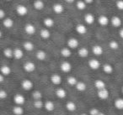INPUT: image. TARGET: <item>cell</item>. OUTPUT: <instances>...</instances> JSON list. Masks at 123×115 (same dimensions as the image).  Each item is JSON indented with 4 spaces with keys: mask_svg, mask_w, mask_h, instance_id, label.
<instances>
[{
    "mask_svg": "<svg viewBox=\"0 0 123 115\" xmlns=\"http://www.w3.org/2000/svg\"><path fill=\"white\" fill-rule=\"evenodd\" d=\"M16 12H17V14H19V15L25 16L28 13V9L25 5L20 4V5H18L17 8H16Z\"/></svg>",
    "mask_w": 123,
    "mask_h": 115,
    "instance_id": "3957f363",
    "label": "cell"
},
{
    "mask_svg": "<svg viewBox=\"0 0 123 115\" xmlns=\"http://www.w3.org/2000/svg\"><path fill=\"white\" fill-rule=\"evenodd\" d=\"M4 54L7 58H11L14 56V51L11 50L10 48H6L4 51Z\"/></svg>",
    "mask_w": 123,
    "mask_h": 115,
    "instance_id": "e575fe53",
    "label": "cell"
},
{
    "mask_svg": "<svg viewBox=\"0 0 123 115\" xmlns=\"http://www.w3.org/2000/svg\"><path fill=\"white\" fill-rule=\"evenodd\" d=\"M4 25L6 28H12L14 25V21L10 18H7L4 20Z\"/></svg>",
    "mask_w": 123,
    "mask_h": 115,
    "instance_id": "1f68e13d",
    "label": "cell"
},
{
    "mask_svg": "<svg viewBox=\"0 0 123 115\" xmlns=\"http://www.w3.org/2000/svg\"><path fill=\"white\" fill-rule=\"evenodd\" d=\"M44 104L45 103H43L41 100H35L34 101V103H33V105H34V107L36 108H37V109H40V108H42L43 107H44Z\"/></svg>",
    "mask_w": 123,
    "mask_h": 115,
    "instance_id": "f35d334b",
    "label": "cell"
},
{
    "mask_svg": "<svg viewBox=\"0 0 123 115\" xmlns=\"http://www.w3.org/2000/svg\"><path fill=\"white\" fill-rule=\"evenodd\" d=\"M119 34H120V36H121V38H122V39H123V29H120Z\"/></svg>",
    "mask_w": 123,
    "mask_h": 115,
    "instance_id": "bcb514c9",
    "label": "cell"
},
{
    "mask_svg": "<svg viewBox=\"0 0 123 115\" xmlns=\"http://www.w3.org/2000/svg\"><path fill=\"white\" fill-rule=\"evenodd\" d=\"M84 1L86 3V4H92V3H93V1H94V0H84Z\"/></svg>",
    "mask_w": 123,
    "mask_h": 115,
    "instance_id": "7dc6e473",
    "label": "cell"
},
{
    "mask_svg": "<svg viewBox=\"0 0 123 115\" xmlns=\"http://www.w3.org/2000/svg\"><path fill=\"white\" fill-rule=\"evenodd\" d=\"M12 111H13V113H14V114H15V115H23V113H24V108L21 106L16 105V106H14V108H13Z\"/></svg>",
    "mask_w": 123,
    "mask_h": 115,
    "instance_id": "ac0fdd59",
    "label": "cell"
},
{
    "mask_svg": "<svg viewBox=\"0 0 123 115\" xmlns=\"http://www.w3.org/2000/svg\"><path fill=\"white\" fill-rule=\"evenodd\" d=\"M78 53H79V56H80V57L85 58V57H87L88 55H89V51H88L86 48L83 47V48H81V49L79 50Z\"/></svg>",
    "mask_w": 123,
    "mask_h": 115,
    "instance_id": "f1b7e54d",
    "label": "cell"
},
{
    "mask_svg": "<svg viewBox=\"0 0 123 115\" xmlns=\"http://www.w3.org/2000/svg\"><path fill=\"white\" fill-rule=\"evenodd\" d=\"M99 115H105V114L104 113H101V112H100V113H99Z\"/></svg>",
    "mask_w": 123,
    "mask_h": 115,
    "instance_id": "681fc988",
    "label": "cell"
},
{
    "mask_svg": "<svg viewBox=\"0 0 123 115\" xmlns=\"http://www.w3.org/2000/svg\"><path fill=\"white\" fill-rule=\"evenodd\" d=\"M36 58L40 61H44L46 58V53L44 51H38L36 53Z\"/></svg>",
    "mask_w": 123,
    "mask_h": 115,
    "instance_id": "f546056e",
    "label": "cell"
},
{
    "mask_svg": "<svg viewBox=\"0 0 123 115\" xmlns=\"http://www.w3.org/2000/svg\"><path fill=\"white\" fill-rule=\"evenodd\" d=\"M24 48L25 51H31L34 49V45H33V43H31V41H26V42L24 43Z\"/></svg>",
    "mask_w": 123,
    "mask_h": 115,
    "instance_id": "d6a6232c",
    "label": "cell"
},
{
    "mask_svg": "<svg viewBox=\"0 0 123 115\" xmlns=\"http://www.w3.org/2000/svg\"><path fill=\"white\" fill-rule=\"evenodd\" d=\"M109 46L111 49L112 50H117L118 48H119V44H118L117 41L116 40H111V42H110L109 44Z\"/></svg>",
    "mask_w": 123,
    "mask_h": 115,
    "instance_id": "ab89813d",
    "label": "cell"
},
{
    "mask_svg": "<svg viewBox=\"0 0 123 115\" xmlns=\"http://www.w3.org/2000/svg\"><path fill=\"white\" fill-rule=\"evenodd\" d=\"M66 108H67V110H68V111L73 112V111H75L77 107H76V104L74 103V102L69 101L66 103Z\"/></svg>",
    "mask_w": 123,
    "mask_h": 115,
    "instance_id": "cb8c5ba5",
    "label": "cell"
},
{
    "mask_svg": "<svg viewBox=\"0 0 123 115\" xmlns=\"http://www.w3.org/2000/svg\"><path fill=\"white\" fill-rule=\"evenodd\" d=\"M44 108L46 111L48 112H51L54 110L55 108V105H54V103L52 101H46L44 104Z\"/></svg>",
    "mask_w": 123,
    "mask_h": 115,
    "instance_id": "2e32d148",
    "label": "cell"
},
{
    "mask_svg": "<svg viewBox=\"0 0 123 115\" xmlns=\"http://www.w3.org/2000/svg\"><path fill=\"white\" fill-rule=\"evenodd\" d=\"M84 21L86 22V24H92L94 22V17L93 14H87L84 16Z\"/></svg>",
    "mask_w": 123,
    "mask_h": 115,
    "instance_id": "7402d4cb",
    "label": "cell"
},
{
    "mask_svg": "<svg viewBox=\"0 0 123 115\" xmlns=\"http://www.w3.org/2000/svg\"><path fill=\"white\" fill-rule=\"evenodd\" d=\"M24 56V52H23L22 50L19 49V48H16L14 50V57L17 60H19L23 57Z\"/></svg>",
    "mask_w": 123,
    "mask_h": 115,
    "instance_id": "d6986e66",
    "label": "cell"
},
{
    "mask_svg": "<svg viewBox=\"0 0 123 115\" xmlns=\"http://www.w3.org/2000/svg\"><path fill=\"white\" fill-rule=\"evenodd\" d=\"M81 115H88V114H86V113H83V114H81Z\"/></svg>",
    "mask_w": 123,
    "mask_h": 115,
    "instance_id": "f907efd6",
    "label": "cell"
},
{
    "mask_svg": "<svg viewBox=\"0 0 123 115\" xmlns=\"http://www.w3.org/2000/svg\"><path fill=\"white\" fill-rule=\"evenodd\" d=\"M116 7L120 10H123V0H118L116 2Z\"/></svg>",
    "mask_w": 123,
    "mask_h": 115,
    "instance_id": "b9f144b4",
    "label": "cell"
},
{
    "mask_svg": "<svg viewBox=\"0 0 123 115\" xmlns=\"http://www.w3.org/2000/svg\"><path fill=\"white\" fill-rule=\"evenodd\" d=\"M51 81L54 85H59L62 82V77L58 74H53L51 76Z\"/></svg>",
    "mask_w": 123,
    "mask_h": 115,
    "instance_id": "30bf717a",
    "label": "cell"
},
{
    "mask_svg": "<svg viewBox=\"0 0 123 115\" xmlns=\"http://www.w3.org/2000/svg\"><path fill=\"white\" fill-rule=\"evenodd\" d=\"M121 91H122V92H123V86H122V89H121Z\"/></svg>",
    "mask_w": 123,
    "mask_h": 115,
    "instance_id": "816d5d0a",
    "label": "cell"
},
{
    "mask_svg": "<svg viewBox=\"0 0 123 115\" xmlns=\"http://www.w3.org/2000/svg\"><path fill=\"white\" fill-rule=\"evenodd\" d=\"M68 46L70 49H76L79 46V40L76 38H70L68 40Z\"/></svg>",
    "mask_w": 123,
    "mask_h": 115,
    "instance_id": "8992f818",
    "label": "cell"
},
{
    "mask_svg": "<svg viewBox=\"0 0 123 115\" xmlns=\"http://www.w3.org/2000/svg\"><path fill=\"white\" fill-rule=\"evenodd\" d=\"M114 105L117 109L123 110V98H117L115 101Z\"/></svg>",
    "mask_w": 123,
    "mask_h": 115,
    "instance_id": "d4e9b609",
    "label": "cell"
},
{
    "mask_svg": "<svg viewBox=\"0 0 123 115\" xmlns=\"http://www.w3.org/2000/svg\"><path fill=\"white\" fill-rule=\"evenodd\" d=\"M32 98H34L35 100H41V98H42V94L40 91L38 90H36L32 92Z\"/></svg>",
    "mask_w": 123,
    "mask_h": 115,
    "instance_id": "74e56055",
    "label": "cell"
},
{
    "mask_svg": "<svg viewBox=\"0 0 123 115\" xmlns=\"http://www.w3.org/2000/svg\"><path fill=\"white\" fill-rule=\"evenodd\" d=\"M25 31L28 34H34L36 33V27L32 24H27L25 26Z\"/></svg>",
    "mask_w": 123,
    "mask_h": 115,
    "instance_id": "9c48e42d",
    "label": "cell"
},
{
    "mask_svg": "<svg viewBox=\"0 0 123 115\" xmlns=\"http://www.w3.org/2000/svg\"><path fill=\"white\" fill-rule=\"evenodd\" d=\"M61 55L63 57H69L72 55V51H71L70 48H68V47L62 48L61 51Z\"/></svg>",
    "mask_w": 123,
    "mask_h": 115,
    "instance_id": "603a6c76",
    "label": "cell"
},
{
    "mask_svg": "<svg viewBox=\"0 0 123 115\" xmlns=\"http://www.w3.org/2000/svg\"><path fill=\"white\" fill-rule=\"evenodd\" d=\"M100 112L99 111V109L96 108H91L90 111H89V115H99Z\"/></svg>",
    "mask_w": 123,
    "mask_h": 115,
    "instance_id": "60d3db41",
    "label": "cell"
},
{
    "mask_svg": "<svg viewBox=\"0 0 123 115\" xmlns=\"http://www.w3.org/2000/svg\"><path fill=\"white\" fill-rule=\"evenodd\" d=\"M24 70L27 72H32L36 70V65L31 61H28V62L25 63Z\"/></svg>",
    "mask_w": 123,
    "mask_h": 115,
    "instance_id": "277c9868",
    "label": "cell"
},
{
    "mask_svg": "<svg viewBox=\"0 0 123 115\" xmlns=\"http://www.w3.org/2000/svg\"><path fill=\"white\" fill-rule=\"evenodd\" d=\"M86 4H87L84 2V0H79V1H78L77 2L76 6H77L78 9H79V10H84V9L86 8Z\"/></svg>",
    "mask_w": 123,
    "mask_h": 115,
    "instance_id": "8d00e7d4",
    "label": "cell"
},
{
    "mask_svg": "<svg viewBox=\"0 0 123 115\" xmlns=\"http://www.w3.org/2000/svg\"><path fill=\"white\" fill-rule=\"evenodd\" d=\"M4 80V76L3 74H0V82H3Z\"/></svg>",
    "mask_w": 123,
    "mask_h": 115,
    "instance_id": "f6af8a7d",
    "label": "cell"
},
{
    "mask_svg": "<svg viewBox=\"0 0 123 115\" xmlns=\"http://www.w3.org/2000/svg\"><path fill=\"white\" fill-rule=\"evenodd\" d=\"M65 1L68 3H69V4H72V3L74 2V0H65Z\"/></svg>",
    "mask_w": 123,
    "mask_h": 115,
    "instance_id": "c3c4849f",
    "label": "cell"
},
{
    "mask_svg": "<svg viewBox=\"0 0 123 115\" xmlns=\"http://www.w3.org/2000/svg\"><path fill=\"white\" fill-rule=\"evenodd\" d=\"M51 36V33L47 29H43L41 30V37L42 39H48Z\"/></svg>",
    "mask_w": 123,
    "mask_h": 115,
    "instance_id": "4dcf8cb0",
    "label": "cell"
},
{
    "mask_svg": "<svg viewBox=\"0 0 123 115\" xmlns=\"http://www.w3.org/2000/svg\"><path fill=\"white\" fill-rule=\"evenodd\" d=\"M63 6L61 4H56L53 5V11L56 14H62V13L63 12Z\"/></svg>",
    "mask_w": 123,
    "mask_h": 115,
    "instance_id": "44dd1931",
    "label": "cell"
},
{
    "mask_svg": "<svg viewBox=\"0 0 123 115\" xmlns=\"http://www.w3.org/2000/svg\"><path fill=\"white\" fill-rule=\"evenodd\" d=\"M98 22H99V24H100L101 26H106L108 24H109V19H108L106 16L105 15H101L99 17V19H98Z\"/></svg>",
    "mask_w": 123,
    "mask_h": 115,
    "instance_id": "4fadbf2b",
    "label": "cell"
},
{
    "mask_svg": "<svg viewBox=\"0 0 123 115\" xmlns=\"http://www.w3.org/2000/svg\"><path fill=\"white\" fill-rule=\"evenodd\" d=\"M76 31L79 33V34H84L87 32V28L84 24H79L76 26Z\"/></svg>",
    "mask_w": 123,
    "mask_h": 115,
    "instance_id": "8fae6325",
    "label": "cell"
},
{
    "mask_svg": "<svg viewBox=\"0 0 123 115\" xmlns=\"http://www.w3.org/2000/svg\"><path fill=\"white\" fill-rule=\"evenodd\" d=\"M21 86L24 90L25 91H30L32 89L33 87V82L29 79H25L24 81L21 82Z\"/></svg>",
    "mask_w": 123,
    "mask_h": 115,
    "instance_id": "6da1fadb",
    "label": "cell"
},
{
    "mask_svg": "<svg viewBox=\"0 0 123 115\" xmlns=\"http://www.w3.org/2000/svg\"><path fill=\"white\" fill-rule=\"evenodd\" d=\"M67 81L70 86H76L77 83L79 82L77 81V79H76V77H74V76H68L67 79Z\"/></svg>",
    "mask_w": 123,
    "mask_h": 115,
    "instance_id": "d590c367",
    "label": "cell"
},
{
    "mask_svg": "<svg viewBox=\"0 0 123 115\" xmlns=\"http://www.w3.org/2000/svg\"><path fill=\"white\" fill-rule=\"evenodd\" d=\"M7 1H10V0H7Z\"/></svg>",
    "mask_w": 123,
    "mask_h": 115,
    "instance_id": "f5cc1de1",
    "label": "cell"
},
{
    "mask_svg": "<svg viewBox=\"0 0 123 115\" xmlns=\"http://www.w3.org/2000/svg\"><path fill=\"white\" fill-rule=\"evenodd\" d=\"M5 16V12L4 9H0V19H4Z\"/></svg>",
    "mask_w": 123,
    "mask_h": 115,
    "instance_id": "ee69618b",
    "label": "cell"
},
{
    "mask_svg": "<svg viewBox=\"0 0 123 115\" xmlns=\"http://www.w3.org/2000/svg\"><path fill=\"white\" fill-rule=\"evenodd\" d=\"M92 51L95 56H100V55L103 54V48L99 45H96V46H93Z\"/></svg>",
    "mask_w": 123,
    "mask_h": 115,
    "instance_id": "5bb4252c",
    "label": "cell"
},
{
    "mask_svg": "<svg viewBox=\"0 0 123 115\" xmlns=\"http://www.w3.org/2000/svg\"><path fill=\"white\" fill-rule=\"evenodd\" d=\"M89 67H90L91 69L97 70V69H99V66H100V63H99V61H98V60L91 59L90 61H89Z\"/></svg>",
    "mask_w": 123,
    "mask_h": 115,
    "instance_id": "ba28073f",
    "label": "cell"
},
{
    "mask_svg": "<svg viewBox=\"0 0 123 115\" xmlns=\"http://www.w3.org/2000/svg\"><path fill=\"white\" fill-rule=\"evenodd\" d=\"M111 24H112L114 27H120L121 24V19H120L118 16H114V17H112V19H111Z\"/></svg>",
    "mask_w": 123,
    "mask_h": 115,
    "instance_id": "e0dca14e",
    "label": "cell"
},
{
    "mask_svg": "<svg viewBox=\"0 0 123 115\" xmlns=\"http://www.w3.org/2000/svg\"><path fill=\"white\" fill-rule=\"evenodd\" d=\"M14 103H15L17 105H19V106H21V105L24 104L25 102V97L23 96L22 94L17 93V94L14 95Z\"/></svg>",
    "mask_w": 123,
    "mask_h": 115,
    "instance_id": "7a4b0ae2",
    "label": "cell"
},
{
    "mask_svg": "<svg viewBox=\"0 0 123 115\" xmlns=\"http://www.w3.org/2000/svg\"><path fill=\"white\" fill-rule=\"evenodd\" d=\"M60 68H61V70L63 71V72H69V71L72 70V66H71L70 63L68 62V61H63V62L61 64V66H60Z\"/></svg>",
    "mask_w": 123,
    "mask_h": 115,
    "instance_id": "52a82bcc",
    "label": "cell"
},
{
    "mask_svg": "<svg viewBox=\"0 0 123 115\" xmlns=\"http://www.w3.org/2000/svg\"><path fill=\"white\" fill-rule=\"evenodd\" d=\"M56 95L59 98H65L66 96H67V92L63 88H57L56 91Z\"/></svg>",
    "mask_w": 123,
    "mask_h": 115,
    "instance_id": "9a60e30c",
    "label": "cell"
},
{
    "mask_svg": "<svg viewBox=\"0 0 123 115\" xmlns=\"http://www.w3.org/2000/svg\"><path fill=\"white\" fill-rule=\"evenodd\" d=\"M34 5V8L37 10H41V9L44 8L45 4H44V2H43L42 0H36L33 4Z\"/></svg>",
    "mask_w": 123,
    "mask_h": 115,
    "instance_id": "ffe728a7",
    "label": "cell"
},
{
    "mask_svg": "<svg viewBox=\"0 0 123 115\" xmlns=\"http://www.w3.org/2000/svg\"><path fill=\"white\" fill-rule=\"evenodd\" d=\"M43 22H44V24L46 28H51L54 25V20L51 18H46Z\"/></svg>",
    "mask_w": 123,
    "mask_h": 115,
    "instance_id": "83f0119b",
    "label": "cell"
},
{
    "mask_svg": "<svg viewBox=\"0 0 123 115\" xmlns=\"http://www.w3.org/2000/svg\"><path fill=\"white\" fill-rule=\"evenodd\" d=\"M103 71H104L105 73H107V74H111V73H112V71H113L112 66L110 64H105L104 66H103Z\"/></svg>",
    "mask_w": 123,
    "mask_h": 115,
    "instance_id": "836d02e7",
    "label": "cell"
},
{
    "mask_svg": "<svg viewBox=\"0 0 123 115\" xmlns=\"http://www.w3.org/2000/svg\"><path fill=\"white\" fill-rule=\"evenodd\" d=\"M97 94H98L99 98H100L101 100H105L109 98V92H108V90L106 89V88L102 89V90H99Z\"/></svg>",
    "mask_w": 123,
    "mask_h": 115,
    "instance_id": "5b68a950",
    "label": "cell"
},
{
    "mask_svg": "<svg viewBox=\"0 0 123 115\" xmlns=\"http://www.w3.org/2000/svg\"><path fill=\"white\" fill-rule=\"evenodd\" d=\"M76 89L78 90V91L79 92H84L86 90V84L84 82V81H79V82L77 83V85L75 86Z\"/></svg>",
    "mask_w": 123,
    "mask_h": 115,
    "instance_id": "4316f807",
    "label": "cell"
},
{
    "mask_svg": "<svg viewBox=\"0 0 123 115\" xmlns=\"http://www.w3.org/2000/svg\"><path fill=\"white\" fill-rule=\"evenodd\" d=\"M0 71H1V74H3L4 76H9L11 73L10 67L8 66H3L1 67V69H0Z\"/></svg>",
    "mask_w": 123,
    "mask_h": 115,
    "instance_id": "484cf974",
    "label": "cell"
},
{
    "mask_svg": "<svg viewBox=\"0 0 123 115\" xmlns=\"http://www.w3.org/2000/svg\"><path fill=\"white\" fill-rule=\"evenodd\" d=\"M94 86L97 88L98 91H99V90L105 89V82L104 81H102V80H99V79L96 80V81H94Z\"/></svg>",
    "mask_w": 123,
    "mask_h": 115,
    "instance_id": "7c38bea8",
    "label": "cell"
},
{
    "mask_svg": "<svg viewBox=\"0 0 123 115\" xmlns=\"http://www.w3.org/2000/svg\"><path fill=\"white\" fill-rule=\"evenodd\" d=\"M8 94H7V92H5L4 90H1L0 91V98L1 99H5L7 98Z\"/></svg>",
    "mask_w": 123,
    "mask_h": 115,
    "instance_id": "7bdbcfd3",
    "label": "cell"
}]
</instances>
